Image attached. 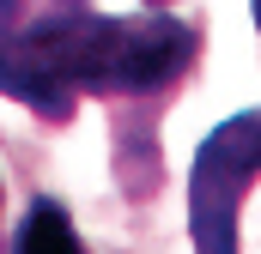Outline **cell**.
<instances>
[{"mask_svg":"<svg viewBox=\"0 0 261 254\" xmlns=\"http://www.w3.org/2000/svg\"><path fill=\"white\" fill-rule=\"evenodd\" d=\"M195 61L200 24L170 12L110 18L91 0H37L0 24V97L49 127L73 121L79 97H103L116 109V145L128 133L152 145V115L189 85Z\"/></svg>","mask_w":261,"mask_h":254,"instance_id":"cell-1","label":"cell"},{"mask_svg":"<svg viewBox=\"0 0 261 254\" xmlns=\"http://www.w3.org/2000/svg\"><path fill=\"white\" fill-rule=\"evenodd\" d=\"M261 176V109L219 121L195 151L189 170V242L195 254H237L243 194Z\"/></svg>","mask_w":261,"mask_h":254,"instance_id":"cell-2","label":"cell"},{"mask_svg":"<svg viewBox=\"0 0 261 254\" xmlns=\"http://www.w3.org/2000/svg\"><path fill=\"white\" fill-rule=\"evenodd\" d=\"M6 254H85L79 230H73V212H67L55 194H31V206L18 212Z\"/></svg>","mask_w":261,"mask_h":254,"instance_id":"cell-3","label":"cell"},{"mask_svg":"<svg viewBox=\"0 0 261 254\" xmlns=\"http://www.w3.org/2000/svg\"><path fill=\"white\" fill-rule=\"evenodd\" d=\"M18 6H24V0H0V24H12V18H18Z\"/></svg>","mask_w":261,"mask_h":254,"instance_id":"cell-4","label":"cell"},{"mask_svg":"<svg viewBox=\"0 0 261 254\" xmlns=\"http://www.w3.org/2000/svg\"><path fill=\"white\" fill-rule=\"evenodd\" d=\"M249 12H255V30H261V0H249Z\"/></svg>","mask_w":261,"mask_h":254,"instance_id":"cell-5","label":"cell"},{"mask_svg":"<svg viewBox=\"0 0 261 254\" xmlns=\"http://www.w3.org/2000/svg\"><path fill=\"white\" fill-rule=\"evenodd\" d=\"M146 6H152V12H164V6H170V0H146Z\"/></svg>","mask_w":261,"mask_h":254,"instance_id":"cell-6","label":"cell"},{"mask_svg":"<svg viewBox=\"0 0 261 254\" xmlns=\"http://www.w3.org/2000/svg\"><path fill=\"white\" fill-rule=\"evenodd\" d=\"M0 206H6V188H0Z\"/></svg>","mask_w":261,"mask_h":254,"instance_id":"cell-7","label":"cell"}]
</instances>
